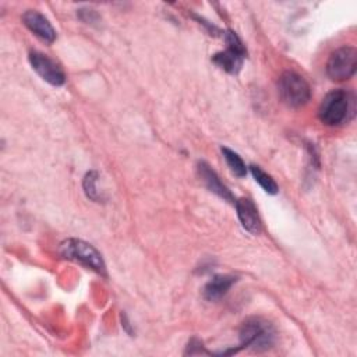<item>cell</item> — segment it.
<instances>
[{
    "label": "cell",
    "instance_id": "6da1fadb",
    "mask_svg": "<svg viewBox=\"0 0 357 357\" xmlns=\"http://www.w3.org/2000/svg\"><path fill=\"white\" fill-rule=\"evenodd\" d=\"M351 95L344 89H333L322 99L318 117L325 126H339L349 119L351 113Z\"/></svg>",
    "mask_w": 357,
    "mask_h": 357
},
{
    "label": "cell",
    "instance_id": "4fadbf2b",
    "mask_svg": "<svg viewBox=\"0 0 357 357\" xmlns=\"http://www.w3.org/2000/svg\"><path fill=\"white\" fill-rule=\"evenodd\" d=\"M222 153H223V158L229 166V169L231 170V173L237 177H244L247 174V167H245V163L243 162V159L238 156V153H236L234 151L223 146L222 148Z\"/></svg>",
    "mask_w": 357,
    "mask_h": 357
},
{
    "label": "cell",
    "instance_id": "30bf717a",
    "mask_svg": "<svg viewBox=\"0 0 357 357\" xmlns=\"http://www.w3.org/2000/svg\"><path fill=\"white\" fill-rule=\"evenodd\" d=\"M234 205H236L237 216L240 219L241 226L251 234L261 233L262 225H261V219L258 215V209H257L255 204L252 202V199L240 198V199H236Z\"/></svg>",
    "mask_w": 357,
    "mask_h": 357
},
{
    "label": "cell",
    "instance_id": "277c9868",
    "mask_svg": "<svg viewBox=\"0 0 357 357\" xmlns=\"http://www.w3.org/2000/svg\"><path fill=\"white\" fill-rule=\"evenodd\" d=\"M275 342L273 326L261 318H250L240 328V343L243 347L254 350H266Z\"/></svg>",
    "mask_w": 357,
    "mask_h": 357
},
{
    "label": "cell",
    "instance_id": "9a60e30c",
    "mask_svg": "<svg viewBox=\"0 0 357 357\" xmlns=\"http://www.w3.org/2000/svg\"><path fill=\"white\" fill-rule=\"evenodd\" d=\"M78 17L86 22V24H93L95 21L99 20V15L95 13V10H91V8H86V10H79L78 11Z\"/></svg>",
    "mask_w": 357,
    "mask_h": 357
},
{
    "label": "cell",
    "instance_id": "52a82bcc",
    "mask_svg": "<svg viewBox=\"0 0 357 357\" xmlns=\"http://www.w3.org/2000/svg\"><path fill=\"white\" fill-rule=\"evenodd\" d=\"M31 67L36 71V74L53 86H61L66 82V74L63 68L49 56L40 52H31L28 56Z\"/></svg>",
    "mask_w": 357,
    "mask_h": 357
},
{
    "label": "cell",
    "instance_id": "9c48e42d",
    "mask_svg": "<svg viewBox=\"0 0 357 357\" xmlns=\"http://www.w3.org/2000/svg\"><path fill=\"white\" fill-rule=\"evenodd\" d=\"M197 170H198V174H199L201 180L204 181L205 187H206L211 192L216 194V195L220 197L222 199H225V201H227V202H230V204L234 205V202H236L234 195H233L231 191L220 181V178H219V176L216 174V172H215L206 162H202V160L198 162V163H197Z\"/></svg>",
    "mask_w": 357,
    "mask_h": 357
},
{
    "label": "cell",
    "instance_id": "7c38bea8",
    "mask_svg": "<svg viewBox=\"0 0 357 357\" xmlns=\"http://www.w3.org/2000/svg\"><path fill=\"white\" fill-rule=\"evenodd\" d=\"M250 172L252 174V177L255 178V181L262 187V190L268 194H276L278 192V184L276 181L272 178L271 174H268L266 172H264L259 166L257 165H251L250 166Z\"/></svg>",
    "mask_w": 357,
    "mask_h": 357
},
{
    "label": "cell",
    "instance_id": "7a4b0ae2",
    "mask_svg": "<svg viewBox=\"0 0 357 357\" xmlns=\"http://www.w3.org/2000/svg\"><path fill=\"white\" fill-rule=\"evenodd\" d=\"M59 251L64 258L79 262L100 275H106V265L100 252L89 243L78 238H67L60 244Z\"/></svg>",
    "mask_w": 357,
    "mask_h": 357
},
{
    "label": "cell",
    "instance_id": "8fae6325",
    "mask_svg": "<svg viewBox=\"0 0 357 357\" xmlns=\"http://www.w3.org/2000/svg\"><path fill=\"white\" fill-rule=\"evenodd\" d=\"M237 278L233 275H215L204 287V297L208 301H216L222 298L230 287L236 283Z\"/></svg>",
    "mask_w": 357,
    "mask_h": 357
},
{
    "label": "cell",
    "instance_id": "5bb4252c",
    "mask_svg": "<svg viewBox=\"0 0 357 357\" xmlns=\"http://www.w3.org/2000/svg\"><path fill=\"white\" fill-rule=\"evenodd\" d=\"M96 181H98V173L96 172L86 173L85 177H84V190H85V194L88 195V198L99 202V199L102 197H100L99 190L96 188Z\"/></svg>",
    "mask_w": 357,
    "mask_h": 357
},
{
    "label": "cell",
    "instance_id": "8992f818",
    "mask_svg": "<svg viewBox=\"0 0 357 357\" xmlns=\"http://www.w3.org/2000/svg\"><path fill=\"white\" fill-rule=\"evenodd\" d=\"M357 52L351 46L333 50L326 61V74L332 81H346L356 73Z\"/></svg>",
    "mask_w": 357,
    "mask_h": 357
},
{
    "label": "cell",
    "instance_id": "5b68a950",
    "mask_svg": "<svg viewBox=\"0 0 357 357\" xmlns=\"http://www.w3.org/2000/svg\"><path fill=\"white\" fill-rule=\"evenodd\" d=\"M225 42H226V49L213 54L212 61L226 73L237 74L241 70L243 61L247 54L245 47L240 40V38L233 31L225 32Z\"/></svg>",
    "mask_w": 357,
    "mask_h": 357
},
{
    "label": "cell",
    "instance_id": "3957f363",
    "mask_svg": "<svg viewBox=\"0 0 357 357\" xmlns=\"http://www.w3.org/2000/svg\"><path fill=\"white\" fill-rule=\"evenodd\" d=\"M278 92L284 105L289 107H301L311 99L308 82L296 71H284L278 81Z\"/></svg>",
    "mask_w": 357,
    "mask_h": 357
},
{
    "label": "cell",
    "instance_id": "ba28073f",
    "mask_svg": "<svg viewBox=\"0 0 357 357\" xmlns=\"http://www.w3.org/2000/svg\"><path fill=\"white\" fill-rule=\"evenodd\" d=\"M22 21H24L25 26L40 40H43L46 43L54 42L56 31H54L53 25L50 24V21L39 11H36V10L25 11L22 15Z\"/></svg>",
    "mask_w": 357,
    "mask_h": 357
}]
</instances>
